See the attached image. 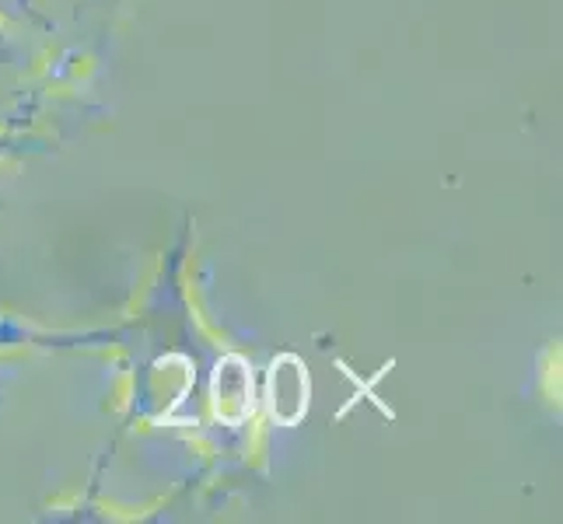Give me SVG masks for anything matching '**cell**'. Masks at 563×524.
I'll return each instance as SVG.
<instances>
[{
	"label": "cell",
	"instance_id": "6da1fadb",
	"mask_svg": "<svg viewBox=\"0 0 563 524\" xmlns=\"http://www.w3.org/2000/svg\"><path fill=\"white\" fill-rule=\"evenodd\" d=\"M269 416L284 426H295L308 410V371L295 354H284L269 367Z\"/></svg>",
	"mask_w": 563,
	"mask_h": 524
},
{
	"label": "cell",
	"instance_id": "7a4b0ae2",
	"mask_svg": "<svg viewBox=\"0 0 563 524\" xmlns=\"http://www.w3.org/2000/svg\"><path fill=\"white\" fill-rule=\"evenodd\" d=\"M213 413L224 423H242L252 413V371L242 357H224L213 371Z\"/></svg>",
	"mask_w": 563,
	"mask_h": 524
}]
</instances>
